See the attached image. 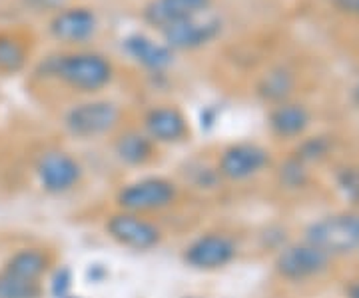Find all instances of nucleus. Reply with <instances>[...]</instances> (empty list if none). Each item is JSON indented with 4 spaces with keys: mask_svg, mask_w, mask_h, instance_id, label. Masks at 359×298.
I'll use <instances>...</instances> for the list:
<instances>
[{
    "mask_svg": "<svg viewBox=\"0 0 359 298\" xmlns=\"http://www.w3.org/2000/svg\"><path fill=\"white\" fill-rule=\"evenodd\" d=\"M36 74L44 80H58L76 92L96 94L112 82L114 66L98 52H62L42 58Z\"/></svg>",
    "mask_w": 359,
    "mask_h": 298,
    "instance_id": "f257e3e1",
    "label": "nucleus"
},
{
    "mask_svg": "<svg viewBox=\"0 0 359 298\" xmlns=\"http://www.w3.org/2000/svg\"><path fill=\"white\" fill-rule=\"evenodd\" d=\"M180 200V184L168 176L150 174L122 184L114 195L118 210L152 216L172 208Z\"/></svg>",
    "mask_w": 359,
    "mask_h": 298,
    "instance_id": "f03ea898",
    "label": "nucleus"
},
{
    "mask_svg": "<svg viewBox=\"0 0 359 298\" xmlns=\"http://www.w3.org/2000/svg\"><path fill=\"white\" fill-rule=\"evenodd\" d=\"M304 240L323 250L332 259L359 252V212L337 210L323 214L306 226Z\"/></svg>",
    "mask_w": 359,
    "mask_h": 298,
    "instance_id": "7ed1b4c3",
    "label": "nucleus"
},
{
    "mask_svg": "<svg viewBox=\"0 0 359 298\" xmlns=\"http://www.w3.org/2000/svg\"><path fill=\"white\" fill-rule=\"evenodd\" d=\"M240 257L236 236L226 231H205L182 248V262L196 273H218Z\"/></svg>",
    "mask_w": 359,
    "mask_h": 298,
    "instance_id": "20e7f679",
    "label": "nucleus"
},
{
    "mask_svg": "<svg viewBox=\"0 0 359 298\" xmlns=\"http://www.w3.org/2000/svg\"><path fill=\"white\" fill-rule=\"evenodd\" d=\"M104 234L122 248L132 252H150L164 242V231L156 221L144 214L118 210L104 219Z\"/></svg>",
    "mask_w": 359,
    "mask_h": 298,
    "instance_id": "39448f33",
    "label": "nucleus"
},
{
    "mask_svg": "<svg viewBox=\"0 0 359 298\" xmlns=\"http://www.w3.org/2000/svg\"><path fill=\"white\" fill-rule=\"evenodd\" d=\"M332 264V257L302 238L297 242H287L278 248L273 259V273L285 283L304 285L330 273Z\"/></svg>",
    "mask_w": 359,
    "mask_h": 298,
    "instance_id": "423d86ee",
    "label": "nucleus"
},
{
    "mask_svg": "<svg viewBox=\"0 0 359 298\" xmlns=\"http://www.w3.org/2000/svg\"><path fill=\"white\" fill-rule=\"evenodd\" d=\"M122 120L120 106L112 101L94 98L70 106L65 115V129L78 141H94L112 134Z\"/></svg>",
    "mask_w": 359,
    "mask_h": 298,
    "instance_id": "0eeeda50",
    "label": "nucleus"
},
{
    "mask_svg": "<svg viewBox=\"0 0 359 298\" xmlns=\"http://www.w3.org/2000/svg\"><path fill=\"white\" fill-rule=\"evenodd\" d=\"M40 188L50 196H65L76 190L84 179V167L76 156L62 148H46L34 164Z\"/></svg>",
    "mask_w": 359,
    "mask_h": 298,
    "instance_id": "6e6552de",
    "label": "nucleus"
},
{
    "mask_svg": "<svg viewBox=\"0 0 359 298\" xmlns=\"http://www.w3.org/2000/svg\"><path fill=\"white\" fill-rule=\"evenodd\" d=\"M271 164V153L266 146L250 141L231 143L219 150L216 170L224 182H248L259 176Z\"/></svg>",
    "mask_w": 359,
    "mask_h": 298,
    "instance_id": "1a4fd4ad",
    "label": "nucleus"
},
{
    "mask_svg": "<svg viewBox=\"0 0 359 298\" xmlns=\"http://www.w3.org/2000/svg\"><path fill=\"white\" fill-rule=\"evenodd\" d=\"M222 28L224 22L219 16L205 13L162 30V37L170 51H198L218 39Z\"/></svg>",
    "mask_w": 359,
    "mask_h": 298,
    "instance_id": "9d476101",
    "label": "nucleus"
},
{
    "mask_svg": "<svg viewBox=\"0 0 359 298\" xmlns=\"http://www.w3.org/2000/svg\"><path fill=\"white\" fill-rule=\"evenodd\" d=\"M142 130L160 144H180L190 134V124L184 112L174 104H156L142 118Z\"/></svg>",
    "mask_w": 359,
    "mask_h": 298,
    "instance_id": "9b49d317",
    "label": "nucleus"
},
{
    "mask_svg": "<svg viewBox=\"0 0 359 298\" xmlns=\"http://www.w3.org/2000/svg\"><path fill=\"white\" fill-rule=\"evenodd\" d=\"M210 8L212 0H150L142 11V18L146 25L162 32L170 26L210 13Z\"/></svg>",
    "mask_w": 359,
    "mask_h": 298,
    "instance_id": "f8f14e48",
    "label": "nucleus"
},
{
    "mask_svg": "<svg viewBox=\"0 0 359 298\" xmlns=\"http://www.w3.org/2000/svg\"><path fill=\"white\" fill-rule=\"evenodd\" d=\"M48 30L54 39L65 44H84L96 34L98 18L86 6H72L54 14Z\"/></svg>",
    "mask_w": 359,
    "mask_h": 298,
    "instance_id": "ddd939ff",
    "label": "nucleus"
},
{
    "mask_svg": "<svg viewBox=\"0 0 359 298\" xmlns=\"http://www.w3.org/2000/svg\"><path fill=\"white\" fill-rule=\"evenodd\" d=\"M52 268H54V257L44 247L16 248L2 264L4 273H11L30 283H42L44 278H48Z\"/></svg>",
    "mask_w": 359,
    "mask_h": 298,
    "instance_id": "4468645a",
    "label": "nucleus"
},
{
    "mask_svg": "<svg viewBox=\"0 0 359 298\" xmlns=\"http://www.w3.org/2000/svg\"><path fill=\"white\" fill-rule=\"evenodd\" d=\"M116 160L130 169H144L158 156V144L140 129L122 130L112 144Z\"/></svg>",
    "mask_w": 359,
    "mask_h": 298,
    "instance_id": "2eb2a0df",
    "label": "nucleus"
},
{
    "mask_svg": "<svg viewBox=\"0 0 359 298\" xmlns=\"http://www.w3.org/2000/svg\"><path fill=\"white\" fill-rule=\"evenodd\" d=\"M122 51L142 68L152 74H164L174 65V51L164 42H156L146 34H130L122 40Z\"/></svg>",
    "mask_w": 359,
    "mask_h": 298,
    "instance_id": "dca6fc26",
    "label": "nucleus"
},
{
    "mask_svg": "<svg viewBox=\"0 0 359 298\" xmlns=\"http://www.w3.org/2000/svg\"><path fill=\"white\" fill-rule=\"evenodd\" d=\"M309 124H311V112L304 104L287 101V103L276 104L269 110V130H271V134H276L278 138H283V141L304 136L306 130L309 129Z\"/></svg>",
    "mask_w": 359,
    "mask_h": 298,
    "instance_id": "f3484780",
    "label": "nucleus"
},
{
    "mask_svg": "<svg viewBox=\"0 0 359 298\" xmlns=\"http://www.w3.org/2000/svg\"><path fill=\"white\" fill-rule=\"evenodd\" d=\"M295 89V77L292 70L283 68V66H276L268 70L264 77L257 82L256 92L262 101L269 104H282L290 101L292 92Z\"/></svg>",
    "mask_w": 359,
    "mask_h": 298,
    "instance_id": "a211bd4d",
    "label": "nucleus"
},
{
    "mask_svg": "<svg viewBox=\"0 0 359 298\" xmlns=\"http://www.w3.org/2000/svg\"><path fill=\"white\" fill-rule=\"evenodd\" d=\"M28 63V48L14 34H0V72H20Z\"/></svg>",
    "mask_w": 359,
    "mask_h": 298,
    "instance_id": "6ab92c4d",
    "label": "nucleus"
},
{
    "mask_svg": "<svg viewBox=\"0 0 359 298\" xmlns=\"http://www.w3.org/2000/svg\"><path fill=\"white\" fill-rule=\"evenodd\" d=\"M42 283H30L0 268V298H42Z\"/></svg>",
    "mask_w": 359,
    "mask_h": 298,
    "instance_id": "aec40b11",
    "label": "nucleus"
},
{
    "mask_svg": "<svg viewBox=\"0 0 359 298\" xmlns=\"http://www.w3.org/2000/svg\"><path fill=\"white\" fill-rule=\"evenodd\" d=\"M278 182L285 190H304L309 184V167L292 155L278 169Z\"/></svg>",
    "mask_w": 359,
    "mask_h": 298,
    "instance_id": "412c9836",
    "label": "nucleus"
},
{
    "mask_svg": "<svg viewBox=\"0 0 359 298\" xmlns=\"http://www.w3.org/2000/svg\"><path fill=\"white\" fill-rule=\"evenodd\" d=\"M332 148H334V141L325 134H318V136L304 138L295 148L294 156L309 167V164H318L321 160H325L332 153Z\"/></svg>",
    "mask_w": 359,
    "mask_h": 298,
    "instance_id": "4be33fe9",
    "label": "nucleus"
},
{
    "mask_svg": "<svg viewBox=\"0 0 359 298\" xmlns=\"http://www.w3.org/2000/svg\"><path fill=\"white\" fill-rule=\"evenodd\" d=\"M335 188L349 205H359V167L346 164L335 172Z\"/></svg>",
    "mask_w": 359,
    "mask_h": 298,
    "instance_id": "5701e85b",
    "label": "nucleus"
},
{
    "mask_svg": "<svg viewBox=\"0 0 359 298\" xmlns=\"http://www.w3.org/2000/svg\"><path fill=\"white\" fill-rule=\"evenodd\" d=\"M188 181L192 184V188L198 190H216L219 186V182H224L219 179L216 164H188Z\"/></svg>",
    "mask_w": 359,
    "mask_h": 298,
    "instance_id": "b1692460",
    "label": "nucleus"
},
{
    "mask_svg": "<svg viewBox=\"0 0 359 298\" xmlns=\"http://www.w3.org/2000/svg\"><path fill=\"white\" fill-rule=\"evenodd\" d=\"M48 290H50L52 298H65L70 294L72 290V271L68 266H56L52 268V273L48 274Z\"/></svg>",
    "mask_w": 359,
    "mask_h": 298,
    "instance_id": "393cba45",
    "label": "nucleus"
},
{
    "mask_svg": "<svg viewBox=\"0 0 359 298\" xmlns=\"http://www.w3.org/2000/svg\"><path fill=\"white\" fill-rule=\"evenodd\" d=\"M330 2L334 4L335 8H339L341 13L359 16V0H330Z\"/></svg>",
    "mask_w": 359,
    "mask_h": 298,
    "instance_id": "a878e982",
    "label": "nucleus"
},
{
    "mask_svg": "<svg viewBox=\"0 0 359 298\" xmlns=\"http://www.w3.org/2000/svg\"><path fill=\"white\" fill-rule=\"evenodd\" d=\"M344 297L346 298H359V278L347 280L344 286Z\"/></svg>",
    "mask_w": 359,
    "mask_h": 298,
    "instance_id": "bb28decb",
    "label": "nucleus"
},
{
    "mask_svg": "<svg viewBox=\"0 0 359 298\" xmlns=\"http://www.w3.org/2000/svg\"><path fill=\"white\" fill-rule=\"evenodd\" d=\"M351 101H353V104L359 108V78L358 82L353 84V89H351Z\"/></svg>",
    "mask_w": 359,
    "mask_h": 298,
    "instance_id": "cd10ccee",
    "label": "nucleus"
},
{
    "mask_svg": "<svg viewBox=\"0 0 359 298\" xmlns=\"http://www.w3.org/2000/svg\"><path fill=\"white\" fill-rule=\"evenodd\" d=\"M182 298H210V297H198V294H186V297Z\"/></svg>",
    "mask_w": 359,
    "mask_h": 298,
    "instance_id": "c85d7f7f",
    "label": "nucleus"
},
{
    "mask_svg": "<svg viewBox=\"0 0 359 298\" xmlns=\"http://www.w3.org/2000/svg\"><path fill=\"white\" fill-rule=\"evenodd\" d=\"M65 298H82V297H74V294H68V297H65Z\"/></svg>",
    "mask_w": 359,
    "mask_h": 298,
    "instance_id": "c756f323",
    "label": "nucleus"
}]
</instances>
